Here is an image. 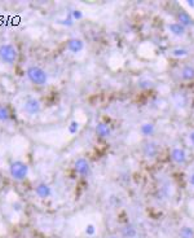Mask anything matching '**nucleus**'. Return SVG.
I'll list each match as a JSON object with an SVG mask.
<instances>
[{
  "label": "nucleus",
  "mask_w": 194,
  "mask_h": 238,
  "mask_svg": "<svg viewBox=\"0 0 194 238\" xmlns=\"http://www.w3.org/2000/svg\"><path fill=\"white\" fill-rule=\"evenodd\" d=\"M27 78L30 79V82L37 84V85H44L48 82V75L44 70L39 66H31L27 69Z\"/></svg>",
  "instance_id": "nucleus-1"
},
{
  "label": "nucleus",
  "mask_w": 194,
  "mask_h": 238,
  "mask_svg": "<svg viewBox=\"0 0 194 238\" xmlns=\"http://www.w3.org/2000/svg\"><path fill=\"white\" fill-rule=\"evenodd\" d=\"M18 58V53L17 49L14 48L12 44H3L0 45V60L3 62L12 65L17 61Z\"/></svg>",
  "instance_id": "nucleus-2"
},
{
  "label": "nucleus",
  "mask_w": 194,
  "mask_h": 238,
  "mask_svg": "<svg viewBox=\"0 0 194 238\" xmlns=\"http://www.w3.org/2000/svg\"><path fill=\"white\" fill-rule=\"evenodd\" d=\"M9 174L14 180H24V179H26V176L28 174V167L26 163L21 162V161H16L11 164Z\"/></svg>",
  "instance_id": "nucleus-3"
},
{
  "label": "nucleus",
  "mask_w": 194,
  "mask_h": 238,
  "mask_svg": "<svg viewBox=\"0 0 194 238\" xmlns=\"http://www.w3.org/2000/svg\"><path fill=\"white\" fill-rule=\"evenodd\" d=\"M41 109V105H40V101L38 98H35V97H28L26 101H25V104H24V110L27 113V114H30V115H35V114H38Z\"/></svg>",
  "instance_id": "nucleus-4"
},
{
  "label": "nucleus",
  "mask_w": 194,
  "mask_h": 238,
  "mask_svg": "<svg viewBox=\"0 0 194 238\" xmlns=\"http://www.w3.org/2000/svg\"><path fill=\"white\" fill-rule=\"evenodd\" d=\"M75 171L82 176H88L91 174V166L85 158H78L75 161Z\"/></svg>",
  "instance_id": "nucleus-5"
},
{
  "label": "nucleus",
  "mask_w": 194,
  "mask_h": 238,
  "mask_svg": "<svg viewBox=\"0 0 194 238\" xmlns=\"http://www.w3.org/2000/svg\"><path fill=\"white\" fill-rule=\"evenodd\" d=\"M171 158H172V161L176 162L177 164H184V163L186 162V154H185L184 149H180V148L172 149V151H171Z\"/></svg>",
  "instance_id": "nucleus-6"
},
{
  "label": "nucleus",
  "mask_w": 194,
  "mask_h": 238,
  "mask_svg": "<svg viewBox=\"0 0 194 238\" xmlns=\"http://www.w3.org/2000/svg\"><path fill=\"white\" fill-rule=\"evenodd\" d=\"M83 48H84V43L80 39L74 38V39H70L67 41V49L73 53H79Z\"/></svg>",
  "instance_id": "nucleus-7"
},
{
  "label": "nucleus",
  "mask_w": 194,
  "mask_h": 238,
  "mask_svg": "<svg viewBox=\"0 0 194 238\" xmlns=\"http://www.w3.org/2000/svg\"><path fill=\"white\" fill-rule=\"evenodd\" d=\"M35 194H37L38 197H40V198H48L52 194V190H51V188H49L47 184L41 183V184L37 185V188H35Z\"/></svg>",
  "instance_id": "nucleus-8"
},
{
  "label": "nucleus",
  "mask_w": 194,
  "mask_h": 238,
  "mask_svg": "<svg viewBox=\"0 0 194 238\" xmlns=\"http://www.w3.org/2000/svg\"><path fill=\"white\" fill-rule=\"evenodd\" d=\"M158 150H159V148L155 142H146L144 146V154L148 158H154L158 154Z\"/></svg>",
  "instance_id": "nucleus-9"
},
{
  "label": "nucleus",
  "mask_w": 194,
  "mask_h": 238,
  "mask_svg": "<svg viewBox=\"0 0 194 238\" xmlns=\"http://www.w3.org/2000/svg\"><path fill=\"white\" fill-rule=\"evenodd\" d=\"M167 28L171 34L176 35V37H183L185 34V27L183 25H180L179 22H172V24H168L167 25Z\"/></svg>",
  "instance_id": "nucleus-10"
},
{
  "label": "nucleus",
  "mask_w": 194,
  "mask_h": 238,
  "mask_svg": "<svg viewBox=\"0 0 194 238\" xmlns=\"http://www.w3.org/2000/svg\"><path fill=\"white\" fill-rule=\"evenodd\" d=\"M177 18H179V24L183 25L184 27H185V26H190V25L193 24L192 17H190L186 12H180V13L177 14Z\"/></svg>",
  "instance_id": "nucleus-11"
},
{
  "label": "nucleus",
  "mask_w": 194,
  "mask_h": 238,
  "mask_svg": "<svg viewBox=\"0 0 194 238\" xmlns=\"http://www.w3.org/2000/svg\"><path fill=\"white\" fill-rule=\"evenodd\" d=\"M96 133L100 136V137H109L110 133H111V131H110V128L107 127L106 124L100 123V124H97V127H96Z\"/></svg>",
  "instance_id": "nucleus-12"
},
{
  "label": "nucleus",
  "mask_w": 194,
  "mask_h": 238,
  "mask_svg": "<svg viewBox=\"0 0 194 238\" xmlns=\"http://www.w3.org/2000/svg\"><path fill=\"white\" fill-rule=\"evenodd\" d=\"M180 75H181V79H184V80H192V79H194V67L193 66L183 67Z\"/></svg>",
  "instance_id": "nucleus-13"
},
{
  "label": "nucleus",
  "mask_w": 194,
  "mask_h": 238,
  "mask_svg": "<svg viewBox=\"0 0 194 238\" xmlns=\"http://www.w3.org/2000/svg\"><path fill=\"white\" fill-rule=\"evenodd\" d=\"M180 238H194V229L192 227H183L180 229Z\"/></svg>",
  "instance_id": "nucleus-14"
},
{
  "label": "nucleus",
  "mask_w": 194,
  "mask_h": 238,
  "mask_svg": "<svg viewBox=\"0 0 194 238\" xmlns=\"http://www.w3.org/2000/svg\"><path fill=\"white\" fill-rule=\"evenodd\" d=\"M122 233H123V237L126 238H133L136 237V229L132 227V225H126L123 229H122Z\"/></svg>",
  "instance_id": "nucleus-15"
},
{
  "label": "nucleus",
  "mask_w": 194,
  "mask_h": 238,
  "mask_svg": "<svg viewBox=\"0 0 194 238\" xmlns=\"http://www.w3.org/2000/svg\"><path fill=\"white\" fill-rule=\"evenodd\" d=\"M140 129H141L142 135L150 136V135L154 132V124H153V123H145V124H142V126H141Z\"/></svg>",
  "instance_id": "nucleus-16"
},
{
  "label": "nucleus",
  "mask_w": 194,
  "mask_h": 238,
  "mask_svg": "<svg viewBox=\"0 0 194 238\" xmlns=\"http://www.w3.org/2000/svg\"><path fill=\"white\" fill-rule=\"evenodd\" d=\"M9 110L6 106H0V120L2 122H6L9 119Z\"/></svg>",
  "instance_id": "nucleus-17"
},
{
  "label": "nucleus",
  "mask_w": 194,
  "mask_h": 238,
  "mask_svg": "<svg viewBox=\"0 0 194 238\" xmlns=\"http://www.w3.org/2000/svg\"><path fill=\"white\" fill-rule=\"evenodd\" d=\"M186 54H188V50L183 49V48H177V49L172 50V56H175V57H184Z\"/></svg>",
  "instance_id": "nucleus-18"
},
{
  "label": "nucleus",
  "mask_w": 194,
  "mask_h": 238,
  "mask_svg": "<svg viewBox=\"0 0 194 238\" xmlns=\"http://www.w3.org/2000/svg\"><path fill=\"white\" fill-rule=\"evenodd\" d=\"M78 128H79V124H78V122H73V123H71V124L69 126V132H70L71 135H74V133H76Z\"/></svg>",
  "instance_id": "nucleus-19"
},
{
  "label": "nucleus",
  "mask_w": 194,
  "mask_h": 238,
  "mask_svg": "<svg viewBox=\"0 0 194 238\" xmlns=\"http://www.w3.org/2000/svg\"><path fill=\"white\" fill-rule=\"evenodd\" d=\"M70 16H71V18H73V19H80L83 17V14H82L80 11H73L70 13Z\"/></svg>",
  "instance_id": "nucleus-20"
},
{
  "label": "nucleus",
  "mask_w": 194,
  "mask_h": 238,
  "mask_svg": "<svg viewBox=\"0 0 194 238\" xmlns=\"http://www.w3.org/2000/svg\"><path fill=\"white\" fill-rule=\"evenodd\" d=\"M95 232H96V228H95V225H92V224H88L87 228H85V234H88V236L95 234Z\"/></svg>",
  "instance_id": "nucleus-21"
},
{
  "label": "nucleus",
  "mask_w": 194,
  "mask_h": 238,
  "mask_svg": "<svg viewBox=\"0 0 194 238\" xmlns=\"http://www.w3.org/2000/svg\"><path fill=\"white\" fill-rule=\"evenodd\" d=\"M189 140L192 141V144L194 145V131H192V132L189 133Z\"/></svg>",
  "instance_id": "nucleus-22"
},
{
  "label": "nucleus",
  "mask_w": 194,
  "mask_h": 238,
  "mask_svg": "<svg viewBox=\"0 0 194 238\" xmlns=\"http://www.w3.org/2000/svg\"><path fill=\"white\" fill-rule=\"evenodd\" d=\"M189 183H190L192 186H194V174H192V175L189 176Z\"/></svg>",
  "instance_id": "nucleus-23"
},
{
  "label": "nucleus",
  "mask_w": 194,
  "mask_h": 238,
  "mask_svg": "<svg viewBox=\"0 0 194 238\" xmlns=\"http://www.w3.org/2000/svg\"><path fill=\"white\" fill-rule=\"evenodd\" d=\"M109 238H118V237H109Z\"/></svg>",
  "instance_id": "nucleus-24"
}]
</instances>
